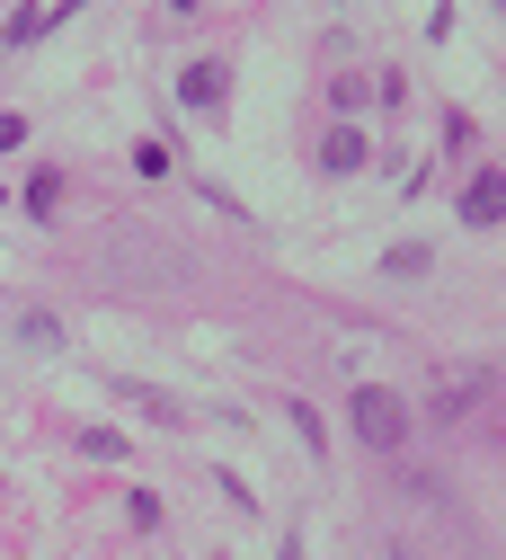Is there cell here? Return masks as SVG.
<instances>
[{"label":"cell","instance_id":"obj_1","mask_svg":"<svg viewBox=\"0 0 506 560\" xmlns=\"http://www.w3.org/2000/svg\"><path fill=\"white\" fill-rule=\"evenodd\" d=\"M346 418H355V436L383 445V454L409 436V400H400V392H383V383H355V409H346Z\"/></svg>","mask_w":506,"mask_h":560},{"label":"cell","instance_id":"obj_2","mask_svg":"<svg viewBox=\"0 0 506 560\" xmlns=\"http://www.w3.org/2000/svg\"><path fill=\"white\" fill-rule=\"evenodd\" d=\"M462 223H480V232H489V223H506V170H480V178H471Z\"/></svg>","mask_w":506,"mask_h":560},{"label":"cell","instance_id":"obj_3","mask_svg":"<svg viewBox=\"0 0 506 560\" xmlns=\"http://www.w3.org/2000/svg\"><path fill=\"white\" fill-rule=\"evenodd\" d=\"M178 98H187V107H223V98H232V72H223V62H187V72H178Z\"/></svg>","mask_w":506,"mask_h":560},{"label":"cell","instance_id":"obj_4","mask_svg":"<svg viewBox=\"0 0 506 560\" xmlns=\"http://www.w3.org/2000/svg\"><path fill=\"white\" fill-rule=\"evenodd\" d=\"M365 161H374V143H365L355 125H329V133H320V170H338V178H346V170H365Z\"/></svg>","mask_w":506,"mask_h":560},{"label":"cell","instance_id":"obj_5","mask_svg":"<svg viewBox=\"0 0 506 560\" xmlns=\"http://www.w3.org/2000/svg\"><path fill=\"white\" fill-rule=\"evenodd\" d=\"M284 418H294V436H303V445H311V454H320V445H329V428H320V418H311V409H303V400H284Z\"/></svg>","mask_w":506,"mask_h":560},{"label":"cell","instance_id":"obj_6","mask_svg":"<svg viewBox=\"0 0 506 560\" xmlns=\"http://www.w3.org/2000/svg\"><path fill=\"white\" fill-rule=\"evenodd\" d=\"M54 196H62V178H54V170H36V178H27V214H54Z\"/></svg>","mask_w":506,"mask_h":560},{"label":"cell","instance_id":"obj_7","mask_svg":"<svg viewBox=\"0 0 506 560\" xmlns=\"http://www.w3.org/2000/svg\"><path fill=\"white\" fill-rule=\"evenodd\" d=\"M383 276H426V249H417V241H400V249L383 258Z\"/></svg>","mask_w":506,"mask_h":560},{"label":"cell","instance_id":"obj_8","mask_svg":"<svg viewBox=\"0 0 506 560\" xmlns=\"http://www.w3.org/2000/svg\"><path fill=\"white\" fill-rule=\"evenodd\" d=\"M81 454H98V463H116V454H125V436H116V428H90V436H81Z\"/></svg>","mask_w":506,"mask_h":560},{"label":"cell","instance_id":"obj_9","mask_svg":"<svg viewBox=\"0 0 506 560\" xmlns=\"http://www.w3.org/2000/svg\"><path fill=\"white\" fill-rule=\"evenodd\" d=\"M19 143H27V125H19L10 107H0V152H19Z\"/></svg>","mask_w":506,"mask_h":560}]
</instances>
